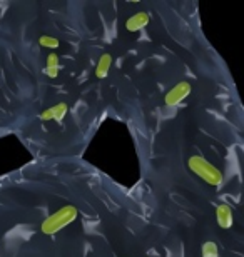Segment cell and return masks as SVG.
Wrapping results in <instances>:
<instances>
[{
  "mask_svg": "<svg viewBox=\"0 0 244 257\" xmlns=\"http://www.w3.org/2000/svg\"><path fill=\"white\" fill-rule=\"evenodd\" d=\"M79 215V210H77L74 205H64L59 210H55L54 214H50L47 219L44 220L42 225H40V230L45 235H52L57 234L59 230L65 229L67 225L72 224Z\"/></svg>",
  "mask_w": 244,
  "mask_h": 257,
  "instance_id": "obj_1",
  "label": "cell"
},
{
  "mask_svg": "<svg viewBox=\"0 0 244 257\" xmlns=\"http://www.w3.org/2000/svg\"><path fill=\"white\" fill-rule=\"evenodd\" d=\"M189 169L199 179H202L204 182H207L209 186L214 187H221L222 182H224V176L217 167H214L209 161H206L204 157L201 156H191L188 161Z\"/></svg>",
  "mask_w": 244,
  "mask_h": 257,
  "instance_id": "obj_2",
  "label": "cell"
},
{
  "mask_svg": "<svg viewBox=\"0 0 244 257\" xmlns=\"http://www.w3.org/2000/svg\"><path fill=\"white\" fill-rule=\"evenodd\" d=\"M191 92H193V87H191L189 82H179V84H176L173 89H171L168 94H166L164 97V102L168 107H176L179 105L181 102H183L184 99H188V97L191 95Z\"/></svg>",
  "mask_w": 244,
  "mask_h": 257,
  "instance_id": "obj_3",
  "label": "cell"
},
{
  "mask_svg": "<svg viewBox=\"0 0 244 257\" xmlns=\"http://www.w3.org/2000/svg\"><path fill=\"white\" fill-rule=\"evenodd\" d=\"M216 220L219 224L221 229H231L232 224H234V214H232V209L227 204H219L216 207Z\"/></svg>",
  "mask_w": 244,
  "mask_h": 257,
  "instance_id": "obj_4",
  "label": "cell"
},
{
  "mask_svg": "<svg viewBox=\"0 0 244 257\" xmlns=\"http://www.w3.org/2000/svg\"><path fill=\"white\" fill-rule=\"evenodd\" d=\"M149 20H150V17L147 12H137V14H134L132 17L127 19L126 29L129 32H139V30H142L149 24Z\"/></svg>",
  "mask_w": 244,
  "mask_h": 257,
  "instance_id": "obj_5",
  "label": "cell"
},
{
  "mask_svg": "<svg viewBox=\"0 0 244 257\" xmlns=\"http://www.w3.org/2000/svg\"><path fill=\"white\" fill-rule=\"evenodd\" d=\"M111 67H112L111 54H102L101 59H99V62H97V67H96V75L99 77V79H104V77L109 74Z\"/></svg>",
  "mask_w": 244,
  "mask_h": 257,
  "instance_id": "obj_6",
  "label": "cell"
},
{
  "mask_svg": "<svg viewBox=\"0 0 244 257\" xmlns=\"http://www.w3.org/2000/svg\"><path fill=\"white\" fill-rule=\"evenodd\" d=\"M67 110H69V105H67L65 102H59V104H55L54 107H50L52 120L62 122L64 120V117L67 115Z\"/></svg>",
  "mask_w": 244,
  "mask_h": 257,
  "instance_id": "obj_7",
  "label": "cell"
},
{
  "mask_svg": "<svg viewBox=\"0 0 244 257\" xmlns=\"http://www.w3.org/2000/svg\"><path fill=\"white\" fill-rule=\"evenodd\" d=\"M201 255L202 257H219V247H217L216 242L207 240V242L201 245Z\"/></svg>",
  "mask_w": 244,
  "mask_h": 257,
  "instance_id": "obj_8",
  "label": "cell"
},
{
  "mask_svg": "<svg viewBox=\"0 0 244 257\" xmlns=\"http://www.w3.org/2000/svg\"><path fill=\"white\" fill-rule=\"evenodd\" d=\"M39 44L45 49H57L60 45V42L55 37H50V35H40Z\"/></svg>",
  "mask_w": 244,
  "mask_h": 257,
  "instance_id": "obj_9",
  "label": "cell"
},
{
  "mask_svg": "<svg viewBox=\"0 0 244 257\" xmlns=\"http://www.w3.org/2000/svg\"><path fill=\"white\" fill-rule=\"evenodd\" d=\"M60 60H59V55L57 54H49L47 55V65L45 67H59Z\"/></svg>",
  "mask_w": 244,
  "mask_h": 257,
  "instance_id": "obj_10",
  "label": "cell"
},
{
  "mask_svg": "<svg viewBox=\"0 0 244 257\" xmlns=\"http://www.w3.org/2000/svg\"><path fill=\"white\" fill-rule=\"evenodd\" d=\"M45 74H47L50 79H55L59 75V67H45Z\"/></svg>",
  "mask_w": 244,
  "mask_h": 257,
  "instance_id": "obj_11",
  "label": "cell"
},
{
  "mask_svg": "<svg viewBox=\"0 0 244 257\" xmlns=\"http://www.w3.org/2000/svg\"><path fill=\"white\" fill-rule=\"evenodd\" d=\"M40 119H42V120H52V114H50V109L44 110L42 114H40Z\"/></svg>",
  "mask_w": 244,
  "mask_h": 257,
  "instance_id": "obj_12",
  "label": "cell"
}]
</instances>
